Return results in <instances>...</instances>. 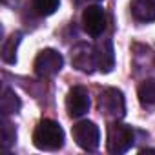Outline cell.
I'll use <instances>...</instances> for the list:
<instances>
[{
	"instance_id": "cell-2",
	"label": "cell",
	"mask_w": 155,
	"mask_h": 155,
	"mask_svg": "<svg viewBox=\"0 0 155 155\" xmlns=\"http://www.w3.org/2000/svg\"><path fill=\"white\" fill-rule=\"evenodd\" d=\"M135 142V133L131 126L111 122L108 126V151L110 153H126Z\"/></svg>"
},
{
	"instance_id": "cell-3",
	"label": "cell",
	"mask_w": 155,
	"mask_h": 155,
	"mask_svg": "<svg viewBox=\"0 0 155 155\" xmlns=\"http://www.w3.org/2000/svg\"><path fill=\"white\" fill-rule=\"evenodd\" d=\"M73 140L86 151H95L101 144V131L99 126L91 120H81L71 128Z\"/></svg>"
},
{
	"instance_id": "cell-5",
	"label": "cell",
	"mask_w": 155,
	"mask_h": 155,
	"mask_svg": "<svg viewBox=\"0 0 155 155\" xmlns=\"http://www.w3.org/2000/svg\"><path fill=\"white\" fill-rule=\"evenodd\" d=\"M62 66H64V58L55 49H44L35 58V73L42 79H49V77L57 75L62 69Z\"/></svg>"
},
{
	"instance_id": "cell-6",
	"label": "cell",
	"mask_w": 155,
	"mask_h": 155,
	"mask_svg": "<svg viewBox=\"0 0 155 155\" xmlns=\"http://www.w3.org/2000/svg\"><path fill=\"white\" fill-rule=\"evenodd\" d=\"M106 11L101 6H90L82 13V28L90 37H101L106 29Z\"/></svg>"
},
{
	"instance_id": "cell-10",
	"label": "cell",
	"mask_w": 155,
	"mask_h": 155,
	"mask_svg": "<svg viewBox=\"0 0 155 155\" xmlns=\"http://www.w3.org/2000/svg\"><path fill=\"white\" fill-rule=\"evenodd\" d=\"M131 15L139 22H153L155 20V0H133Z\"/></svg>"
},
{
	"instance_id": "cell-13",
	"label": "cell",
	"mask_w": 155,
	"mask_h": 155,
	"mask_svg": "<svg viewBox=\"0 0 155 155\" xmlns=\"http://www.w3.org/2000/svg\"><path fill=\"white\" fill-rule=\"evenodd\" d=\"M139 101L144 108H155V79L144 81L139 86Z\"/></svg>"
},
{
	"instance_id": "cell-1",
	"label": "cell",
	"mask_w": 155,
	"mask_h": 155,
	"mask_svg": "<svg viewBox=\"0 0 155 155\" xmlns=\"http://www.w3.org/2000/svg\"><path fill=\"white\" fill-rule=\"evenodd\" d=\"M33 144L44 151H55L64 144V130L58 122L44 119L33 131Z\"/></svg>"
},
{
	"instance_id": "cell-8",
	"label": "cell",
	"mask_w": 155,
	"mask_h": 155,
	"mask_svg": "<svg viewBox=\"0 0 155 155\" xmlns=\"http://www.w3.org/2000/svg\"><path fill=\"white\" fill-rule=\"evenodd\" d=\"M93 53H95V64H97L99 71L110 73L115 66V51H113L111 40L110 38H101L95 44Z\"/></svg>"
},
{
	"instance_id": "cell-9",
	"label": "cell",
	"mask_w": 155,
	"mask_h": 155,
	"mask_svg": "<svg viewBox=\"0 0 155 155\" xmlns=\"http://www.w3.org/2000/svg\"><path fill=\"white\" fill-rule=\"evenodd\" d=\"M71 62H73V66L77 69L86 71V73H91L93 68H97L93 48L90 44H79V46L71 51Z\"/></svg>"
},
{
	"instance_id": "cell-15",
	"label": "cell",
	"mask_w": 155,
	"mask_h": 155,
	"mask_svg": "<svg viewBox=\"0 0 155 155\" xmlns=\"http://www.w3.org/2000/svg\"><path fill=\"white\" fill-rule=\"evenodd\" d=\"M2 135H4V146H6V150L17 140V130H15V126L8 120V119H4V126H2Z\"/></svg>"
},
{
	"instance_id": "cell-11",
	"label": "cell",
	"mask_w": 155,
	"mask_h": 155,
	"mask_svg": "<svg viewBox=\"0 0 155 155\" xmlns=\"http://www.w3.org/2000/svg\"><path fill=\"white\" fill-rule=\"evenodd\" d=\"M22 40V33L15 31L13 35H9V38H6L4 46H2V60L6 64H15L17 62V48Z\"/></svg>"
},
{
	"instance_id": "cell-14",
	"label": "cell",
	"mask_w": 155,
	"mask_h": 155,
	"mask_svg": "<svg viewBox=\"0 0 155 155\" xmlns=\"http://www.w3.org/2000/svg\"><path fill=\"white\" fill-rule=\"evenodd\" d=\"M60 0H31V9L38 17H49L58 9Z\"/></svg>"
},
{
	"instance_id": "cell-7",
	"label": "cell",
	"mask_w": 155,
	"mask_h": 155,
	"mask_svg": "<svg viewBox=\"0 0 155 155\" xmlns=\"http://www.w3.org/2000/svg\"><path fill=\"white\" fill-rule=\"evenodd\" d=\"M66 110L69 117H82L90 110V93L84 86H75L66 97Z\"/></svg>"
},
{
	"instance_id": "cell-12",
	"label": "cell",
	"mask_w": 155,
	"mask_h": 155,
	"mask_svg": "<svg viewBox=\"0 0 155 155\" xmlns=\"http://www.w3.org/2000/svg\"><path fill=\"white\" fill-rule=\"evenodd\" d=\"M22 102L18 99V95L9 90V88H4V93H2V99H0V108H2V113L4 115H11V113H17L20 110Z\"/></svg>"
},
{
	"instance_id": "cell-4",
	"label": "cell",
	"mask_w": 155,
	"mask_h": 155,
	"mask_svg": "<svg viewBox=\"0 0 155 155\" xmlns=\"http://www.w3.org/2000/svg\"><path fill=\"white\" fill-rule=\"evenodd\" d=\"M99 108L104 111V115L113 117V119H122L126 115V101L120 90L117 88H108L101 93L99 97Z\"/></svg>"
}]
</instances>
